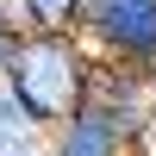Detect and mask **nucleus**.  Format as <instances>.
I'll list each match as a JSON object with an SVG mask.
<instances>
[{
    "instance_id": "20e7f679",
    "label": "nucleus",
    "mask_w": 156,
    "mask_h": 156,
    "mask_svg": "<svg viewBox=\"0 0 156 156\" xmlns=\"http://www.w3.org/2000/svg\"><path fill=\"white\" fill-rule=\"evenodd\" d=\"M87 100H100V106H106L112 119H119L125 131L137 137V150H144V137L156 131V81H144V75H131V69H112V62H100L94 94H87Z\"/></svg>"
},
{
    "instance_id": "f257e3e1",
    "label": "nucleus",
    "mask_w": 156,
    "mask_h": 156,
    "mask_svg": "<svg viewBox=\"0 0 156 156\" xmlns=\"http://www.w3.org/2000/svg\"><path fill=\"white\" fill-rule=\"evenodd\" d=\"M94 75H100V56L87 50L81 31H25L6 62V81L19 87V100L31 106V119L44 131H56L62 119H75L87 106Z\"/></svg>"
},
{
    "instance_id": "7ed1b4c3",
    "label": "nucleus",
    "mask_w": 156,
    "mask_h": 156,
    "mask_svg": "<svg viewBox=\"0 0 156 156\" xmlns=\"http://www.w3.org/2000/svg\"><path fill=\"white\" fill-rule=\"evenodd\" d=\"M50 156H137V137L112 119L100 100H87L75 119L50 131Z\"/></svg>"
},
{
    "instance_id": "6e6552de",
    "label": "nucleus",
    "mask_w": 156,
    "mask_h": 156,
    "mask_svg": "<svg viewBox=\"0 0 156 156\" xmlns=\"http://www.w3.org/2000/svg\"><path fill=\"white\" fill-rule=\"evenodd\" d=\"M12 156H50V144H44V150H12Z\"/></svg>"
},
{
    "instance_id": "0eeeda50",
    "label": "nucleus",
    "mask_w": 156,
    "mask_h": 156,
    "mask_svg": "<svg viewBox=\"0 0 156 156\" xmlns=\"http://www.w3.org/2000/svg\"><path fill=\"white\" fill-rule=\"evenodd\" d=\"M12 50H19V31H6V25H0V75H6V62H12Z\"/></svg>"
},
{
    "instance_id": "423d86ee",
    "label": "nucleus",
    "mask_w": 156,
    "mask_h": 156,
    "mask_svg": "<svg viewBox=\"0 0 156 156\" xmlns=\"http://www.w3.org/2000/svg\"><path fill=\"white\" fill-rule=\"evenodd\" d=\"M81 6L87 0H25L31 31H75V25H81Z\"/></svg>"
},
{
    "instance_id": "f03ea898",
    "label": "nucleus",
    "mask_w": 156,
    "mask_h": 156,
    "mask_svg": "<svg viewBox=\"0 0 156 156\" xmlns=\"http://www.w3.org/2000/svg\"><path fill=\"white\" fill-rule=\"evenodd\" d=\"M75 31L100 62L156 81V0H87Z\"/></svg>"
},
{
    "instance_id": "39448f33",
    "label": "nucleus",
    "mask_w": 156,
    "mask_h": 156,
    "mask_svg": "<svg viewBox=\"0 0 156 156\" xmlns=\"http://www.w3.org/2000/svg\"><path fill=\"white\" fill-rule=\"evenodd\" d=\"M50 144V131L31 119V106L19 100V87L0 75V156H12V150H44Z\"/></svg>"
}]
</instances>
